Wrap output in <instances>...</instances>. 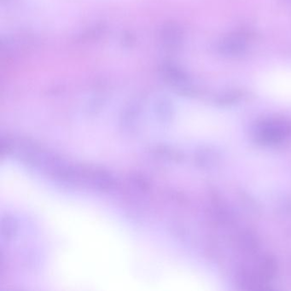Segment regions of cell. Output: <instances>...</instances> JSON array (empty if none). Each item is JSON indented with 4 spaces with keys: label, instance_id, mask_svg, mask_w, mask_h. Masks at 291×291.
<instances>
[{
    "label": "cell",
    "instance_id": "7a4b0ae2",
    "mask_svg": "<svg viewBox=\"0 0 291 291\" xmlns=\"http://www.w3.org/2000/svg\"><path fill=\"white\" fill-rule=\"evenodd\" d=\"M160 42L167 49H173L180 41V32L176 26L172 23L165 24L159 33Z\"/></svg>",
    "mask_w": 291,
    "mask_h": 291
},
{
    "label": "cell",
    "instance_id": "6da1fadb",
    "mask_svg": "<svg viewBox=\"0 0 291 291\" xmlns=\"http://www.w3.org/2000/svg\"><path fill=\"white\" fill-rule=\"evenodd\" d=\"M258 80L264 93L278 97L291 98V68H278L266 72Z\"/></svg>",
    "mask_w": 291,
    "mask_h": 291
}]
</instances>
